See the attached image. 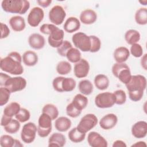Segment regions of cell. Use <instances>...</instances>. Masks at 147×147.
Listing matches in <instances>:
<instances>
[{"label": "cell", "instance_id": "6da1fadb", "mask_svg": "<svg viewBox=\"0 0 147 147\" xmlns=\"http://www.w3.org/2000/svg\"><path fill=\"white\" fill-rule=\"evenodd\" d=\"M22 58L17 52H11L7 56L1 59L0 67L2 71L12 75H21L24 68L21 64Z\"/></svg>", "mask_w": 147, "mask_h": 147}, {"label": "cell", "instance_id": "7a4b0ae2", "mask_svg": "<svg viewBox=\"0 0 147 147\" xmlns=\"http://www.w3.org/2000/svg\"><path fill=\"white\" fill-rule=\"evenodd\" d=\"M129 91V98L133 102L140 101L146 87V79L141 75H132L130 81L125 84Z\"/></svg>", "mask_w": 147, "mask_h": 147}, {"label": "cell", "instance_id": "3957f363", "mask_svg": "<svg viewBox=\"0 0 147 147\" xmlns=\"http://www.w3.org/2000/svg\"><path fill=\"white\" fill-rule=\"evenodd\" d=\"M1 7L7 13L24 14L30 7V3L26 0H3Z\"/></svg>", "mask_w": 147, "mask_h": 147}, {"label": "cell", "instance_id": "277c9868", "mask_svg": "<svg viewBox=\"0 0 147 147\" xmlns=\"http://www.w3.org/2000/svg\"><path fill=\"white\" fill-rule=\"evenodd\" d=\"M112 73L122 83L126 84L131 78L129 66L125 63H116L112 67Z\"/></svg>", "mask_w": 147, "mask_h": 147}, {"label": "cell", "instance_id": "5b68a950", "mask_svg": "<svg viewBox=\"0 0 147 147\" xmlns=\"http://www.w3.org/2000/svg\"><path fill=\"white\" fill-rule=\"evenodd\" d=\"M74 45L79 50L82 52H90L91 49V41L90 36H87L83 32L75 33L72 37Z\"/></svg>", "mask_w": 147, "mask_h": 147}, {"label": "cell", "instance_id": "8992f818", "mask_svg": "<svg viewBox=\"0 0 147 147\" xmlns=\"http://www.w3.org/2000/svg\"><path fill=\"white\" fill-rule=\"evenodd\" d=\"M52 119L47 114L42 113L38 118L37 134L42 138L47 137L52 131Z\"/></svg>", "mask_w": 147, "mask_h": 147}, {"label": "cell", "instance_id": "52a82bcc", "mask_svg": "<svg viewBox=\"0 0 147 147\" xmlns=\"http://www.w3.org/2000/svg\"><path fill=\"white\" fill-rule=\"evenodd\" d=\"M26 80L22 76H10L2 84L1 87L7 88L11 93L24 90L26 86Z\"/></svg>", "mask_w": 147, "mask_h": 147}, {"label": "cell", "instance_id": "ba28073f", "mask_svg": "<svg viewBox=\"0 0 147 147\" xmlns=\"http://www.w3.org/2000/svg\"><path fill=\"white\" fill-rule=\"evenodd\" d=\"M95 104L100 109L110 108L115 103V98L113 93L105 92L98 94L95 98Z\"/></svg>", "mask_w": 147, "mask_h": 147}, {"label": "cell", "instance_id": "9c48e42d", "mask_svg": "<svg viewBox=\"0 0 147 147\" xmlns=\"http://www.w3.org/2000/svg\"><path fill=\"white\" fill-rule=\"evenodd\" d=\"M98 122V118L95 115L87 114L81 118L76 127L81 132L86 133L93 129L97 125Z\"/></svg>", "mask_w": 147, "mask_h": 147}, {"label": "cell", "instance_id": "30bf717a", "mask_svg": "<svg viewBox=\"0 0 147 147\" xmlns=\"http://www.w3.org/2000/svg\"><path fill=\"white\" fill-rule=\"evenodd\" d=\"M37 127L35 123L28 122L25 124L21 132V138L22 141L26 144H30L34 141L36 138Z\"/></svg>", "mask_w": 147, "mask_h": 147}, {"label": "cell", "instance_id": "8fae6325", "mask_svg": "<svg viewBox=\"0 0 147 147\" xmlns=\"http://www.w3.org/2000/svg\"><path fill=\"white\" fill-rule=\"evenodd\" d=\"M66 17V12L60 5H55L49 11V19L55 25H61Z\"/></svg>", "mask_w": 147, "mask_h": 147}, {"label": "cell", "instance_id": "7c38bea8", "mask_svg": "<svg viewBox=\"0 0 147 147\" xmlns=\"http://www.w3.org/2000/svg\"><path fill=\"white\" fill-rule=\"evenodd\" d=\"M44 12L40 7H34L29 12L28 16V23L32 27L37 26L42 21Z\"/></svg>", "mask_w": 147, "mask_h": 147}, {"label": "cell", "instance_id": "4fadbf2b", "mask_svg": "<svg viewBox=\"0 0 147 147\" xmlns=\"http://www.w3.org/2000/svg\"><path fill=\"white\" fill-rule=\"evenodd\" d=\"M87 142L88 145L92 147H107L108 146L107 140L96 131H91L88 133Z\"/></svg>", "mask_w": 147, "mask_h": 147}, {"label": "cell", "instance_id": "5bb4252c", "mask_svg": "<svg viewBox=\"0 0 147 147\" xmlns=\"http://www.w3.org/2000/svg\"><path fill=\"white\" fill-rule=\"evenodd\" d=\"M90 71V64L84 59H81L78 62L75 63L74 68L75 76L78 78H83L86 77Z\"/></svg>", "mask_w": 147, "mask_h": 147}, {"label": "cell", "instance_id": "9a60e30c", "mask_svg": "<svg viewBox=\"0 0 147 147\" xmlns=\"http://www.w3.org/2000/svg\"><path fill=\"white\" fill-rule=\"evenodd\" d=\"M64 32L58 27L48 36V41L49 45L53 48H58L64 41Z\"/></svg>", "mask_w": 147, "mask_h": 147}, {"label": "cell", "instance_id": "2e32d148", "mask_svg": "<svg viewBox=\"0 0 147 147\" xmlns=\"http://www.w3.org/2000/svg\"><path fill=\"white\" fill-rule=\"evenodd\" d=\"M117 122V116L113 113H110L104 115L99 121V123L102 129L104 130H110L115 127Z\"/></svg>", "mask_w": 147, "mask_h": 147}, {"label": "cell", "instance_id": "e0dca14e", "mask_svg": "<svg viewBox=\"0 0 147 147\" xmlns=\"http://www.w3.org/2000/svg\"><path fill=\"white\" fill-rule=\"evenodd\" d=\"M131 134L136 138H143L147 134V123L144 121L136 122L131 127Z\"/></svg>", "mask_w": 147, "mask_h": 147}, {"label": "cell", "instance_id": "ac0fdd59", "mask_svg": "<svg viewBox=\"0 0 147 147\" xmlns=\"http://www.w3.org/2000/svg\"><path fill=\"white\" fill-rule=\"evenodd\" d=\"M28 43L29 46L36 50L41 49L44 48L45 40L44 36L38 33H32L28 38Z\"/></svg>", "mask_w": 147, "mask_h": 147}, {"label": "cell", "instance_id": "d6986e66", "mask_svg": "<svg viewBox=\"0 0 147 147\" xmlns=\"http://www.w3.org/2000/svg\"><path fill=\"white\" fill-rule=\"evenodd\" d=\"M79 18L83 24L91 25L96 21L97 14L92 9H86L81 12Z\"/></svg>", "mask_w": 147, "mask_h": 147}, {"label": "cell", "instance_id": "ffe728a7", "mask_svg": "<svg viewBox=\"0 0 147 147\" xmlns=\"http://www.w3.org/2000/svg\"><path fill=\"white\" fill-rule=\"evenodd\" d=\"M130 52L125 47L117 48L113 53V57L117 63H125L129 57Z\"/></svg>", "mask_w": 147, "mask_h": 147}, {"label": "cell", "instance_id": "44dd1931", "mask_svg": "<svg viewBox=\"0 0 147 147\" xmlns=\"http://www.w3.org/2000/svg\"><path fill=\"white\" fill-rule=\"evenodd\" d=\"M64 30L69 33H72L78 30L80 27V21L75 17H70L67 19L64 24Z\"/></svg>", "mask_w": 147, "mask_h": 147}, {"label": "cell", "instance_id": "7402d4cb", "mask_svg": "<svg viewBox=\"0 0 147 147\" xmlns=\"http://www.w3.org/2000/svg\"><path fill=\"white\" fill-rule=\"evenodd\" d=\"M9 22L11 29L15 32H21L24 30L26 26L24 18L20 16L11 17Z\"/></svg>", "mask_w": 147, "mask_h": 147}, {"label": "cell", "instance_id": "603a6c76", "mask_svg": "<svg viewBox=\"0 0 147 147\" xmlns=\"http://www.w3.org/2000/svg\"><path fill=\"white\" fill-rule=\"evenodd\" d=\"M66 143L65 137L61 133H54L48 140V146L63 147Z\"/></svg>", "mask_w": 147, "mask_h": 147}, {"label": "cell", "instance_id": "cb8c5ba5", "mask_svg": "<svg viewBox=\"0 0 147 147\" xmlns=\"http://www.w3.org/2000/svg\"><path fill=\"white\" fill-rule=\"evenodd\" d=\"M71 121L66 117L57 118L55 122V127L60 132L67 131L71 126Z\"/></svg>", "mask_w": 147, "mask_h": 147}, {"label": "cell", "instance_id": "d4e9b609", "mask_svg": "<svg viewBox=\"0 0 147 147\" xmlns=\"http://www.w3.org/2000/svg\"><path fill=\"white\" fill-rule=\"evenodd\" d=\"M24 64L28 67L35 65L38 62V56L36 52L32 51H26L22 56Z\"/></svg>", "mask_w": 147, "mask_h": 147}, {"label": "cell", "instance_id": "484cf974", "mask_svg": "<svg viewBox=\"0 0 147 147\" xmlns=\"http://www.w3.org/2000/svg\"><path fill=\"white\" fill-rule=\"evenodd\" d=\"M110 81L108 77L104 74H98L94 78V84L100 90L107 89L109 86Z\"/></svg>", "mask_w": 147, "mask_h": 147}, {"label": "cell", "instance_id": "4316f807", "mask_svg": "<svg viewBox=\"0 0 147 147\" xmlns=\"http://www.w3.org/2000/svg\"><path fill=\"white\" fill-rule=\"evenodd\" d=\"M68 137L71 141L74 143H79L82 142L86 137V133L79 131L77 127L72 129L68 134Z\"/></svg>", "mask_w": 147, "mask_h": 147}, {"label": "cell", "instance_id": "83f0119b", "mask_svg": "<svg viewBox=\"0 0 147 147\" xmlns=\"http://www.w3.org/2000/svg\"><path fill=\"white\" fill-rule=\"evenodd\" d=\"M20 109V105L18 103L16 102H11L5 107L3 114L8 117L12 118L19 112Z\"/></svg>", "mask_w": 147, "mask_h": 147}, {"label": "cell", "instance_id": "f1b7e54d", "mask_svg": "<svg viewBox=\"0 0 147 147\" xmlns=\"http://www.w3.org/2000/svg\"><path fill=\"white\" fill-rule=\"evenodd\" d=\"M124 37L126 42L131 45L137 43L140 40L141 36L138 31L135 29H129L126 32Z\"/></svg>", "mask_w": 147, "mask_h": 147}, {"label": "cell", "instance_id": "f546056e", "mask_svg": "<svg viewBox=\"0 0 147 147\" xmlns=\"http://www.w3.org/2000/svg\"><path fill=\"white\" fill-rule=\"evenodd\" d=\"M78 88L79 91L84 95H89L93 91V85L92 83L87 79H84L79 82Z\"/></svg>", "mask_w": 147, "mask_h": 147}, {"label": "cell", "instance_id": "4dcf8cb0", "mask_svg": "<svg viewBox=\"0 0 147 147\" xmlns=\"http://www.w3.org/2000/svg\"><path fill=\"white\" fill-rule=\"evenodd\" d=\"M72 103L78 109L82 111L88 105V98L82 94H78L73 98Z\"/></svg>", "mask_w": 147, "mask_h": 147}, {"label": "cell", "instance_id": "1f68e13d", "mask_svg": "<svg viewBox=\"0 0 147 147\" xmlns=\"http://www.w3.org/2000/svg\"><path fill=\"white\" fill-rule=\"evenodd\" d=\"M135 21L137 24L144 25L147 24V9L141 7L138 9L135 13Z\"/></svg>", "mask_w": 147, "mask_h": 147}, {"label": "cell", "instance_id": "d6a6232c", "mask_svg": "<svg viewBox=\"0 0 147 147\" xmlns=\"http://www.w3.org/2000/svg\"><path fill=\"white\" fill-rule=\"evenodd\" d=\"M42 113L48 114L52 121L56 119L59 115L58 109L55 105L51 103L44 105L42 109Z\"/></svg>", "mask_w": 147, "mask_h": 147}, {"label": "cell", "instance_id": "836d02e7", "mask_svg": "<svg viewBox=\"0 0 147 147\" xmlns=\"http://www.w3.org/2000/svg\"><path fill=\"white\" fill-rule=\"evenodd\" d=\"M65 57L69 61L72 63H76L82 59L80 51L78 48L73 47L68 51Z\"/></svg>", "mask_w": 147, "mask_h": 147}, {"label": "cell", "instance_id": "e575fe53", "mask_svg": "<svg viewBox=\"0 0 147 147\" xmlns=\"http://www.w3.org/2000/svg\"><path fill=\"white\" fill-rule=\"evenodd\" d=\"M76 85V81L72 78L64 77L61 83L63 92H71L73 91Z\"/></svg>", "mask_w": 147, "mask_h": 147}, {"label": "cell", "instance_id": "d590c367", "mask_svg": "<svg viewBox=\"0 0 147 147\" xmlns=\"http://www.w3.org/2000/svg\"><path fill=\"white\" fill-rule=\"evenodd\" d=\"M72 69L71 64L66 61H61L58 63L56 66L57 72L61 75H65L69 74Z\"/></svg>", "mask_w": 147, "mask_h": 147}, {"label": "cell", "instance_id": "8d00e7d4", "mask_svg": "<svg viewBox=\"0 0 147 147\" xmlns=\"http://www.w3.org/2000/svg\"><path fill=\"white\" fill-rule=\"evenodd\" d=\"M20 122L17 119H12L5 126L4 130L6 132L9 134H15L18 131L20 128Z\"/></svg>", "mask_w": 147, "mask_h": 147}, {"label": "cell", "instance_id": "74e56055", "mask_svg": "<svg viewBox=\"0 0 147 147\" xmlns=\"http://www.w3.org/2000/svg\"><path fill=\"white\" fill-rule=\"evenodd\" d=\"M16 139L7 134L2 135L0 138V145L2 147H15Z\"/></svg>", "mask_w": 147, "mask_h": 147}, {"label": "cell", "instance_id": "f35d334b", "mask_svg": "<svg viewBox=\"0 0 147 147\" xmlns=\"http://www.w3.org/2000/svg\"><path fill=\"white\" fill-rule=\"evenodd\" d=\"M16 119L20 122L24 123L28 121L30 117V114L29 110L25 108H21L19 112L15 115Z\"/></svg>", "mask_w": 147, "mask_h": 147}, {"label": "cell", "instance_id": "ab89813d", "mask_svg": "<svg viewBox=\"0 0 147 147\" xmlns=\"http://www.w3.org/2000/svg\"><path fill=\"white\" fill-rule=\"evenodd\" d=\"M82 113V110L78 109L74 104L71 102L66 107V113L67 115L71 118H76L79 117Z\"/></svg>", "mask_w": 147, "mask_h": 147}, {"label": "cell", "instance_id": "60d3db41", "mask_svg": "<svg viewBox=\"0 0 147 147\" xmlns=\"http://www.w3.org/2000/svg\"><path fill=\"white\" fill-rule=\"evenodd\" d=\"M10 91L4 87H1L0 88V106H2L6 105L9 99L10 96Z\"/></svg>", "mask_w": 147, "mask_h": 147}, {"label": "cell", "instance_id": "b9f144b4", "mask_svg": "<svg viewBox=\"0 0 147 147\" xmlns=\"http://www.w3.org/2000/svg\"><path fill=\"white\" fill-rule=\"evenodd\" d=\"M115 98V104L123 105L126 100V94L122 90H117L113 92Z\"/></svg>", "mask_w": 147, "mask_h": 147}, {"label": "cell", "instance_id": "7bdbcfd3", "mask_svg": "<svg viewBox=\"0 0 147 147\" xmlns=\"http://www.w3.org/2000/svg\"><path fill=\"white\" fill-rule=\"evenodd\" d=\"M72 47L71 43L68 40H64L63 43L57 48V53L63 57L66 56V53L69 49Z\"/></svg>", "mask_w": 147, "mask_h": 147}, {"label": "cell", "instance_id": "ee69618b", "mask_svg": "<svg viewBox=\"0 0 147 147\" xmlns=\"http://www.w3.org/2000/svg\"><path fill=\"white\" fill-rule=\"evenodd\" d=\"M90 37L91 41V49L90 52L92 53L98 52L101 47V41L100 39L97 36L94 35H91Z\"/></svg>", "mask_w": 147, "mask_h": 147}, {"label": "cell", "instance_id": "f6af8a7d", "mask_svg": "<svg viewBox=\"0 0 147 147\" xmlns=\"http://www.w3.org/2000/svg\"><path fill=\"white\" fill-rule=\"evenodd\" d=\"M129 52L135 57H140L143 55V49L141 45L138 43L131 45Z\"/></svg>", "mask_w": 147, "mask_h": 147}, {"label": "cell", "instance_id": "bcb514c9", "mask_svg": "<svg viewBox=\"0 0 147 147\" xmlns=\"http://www.w3.org/2000/svg\"><path fill=\"white\" fill-rule=\"evenodd\" d=\"M57 27L54 24H44L40 28V31L45 34H50Z\"/></svg>", "mask_w": 147, "mask_h": 147}, {"label": "cell", "instance_id": "7dc6e473", "mask_svg": "<svg viewBox=\"0 0 147 147\" xmlns=\"http://www.w3.org/2000/svg\"><path fill=\"white\" fill-rule=\"evenodd\" d=\"M64 77L63 76H57L55 78L52 82V86L53 89L59 92H63L61 88V83Z\"/></svg>", "mask_w": 147, "mask_h": 147}, {"label": "cell", "instance_id": "c3c4849f", "mask_svg": "<svg viewBox=\"0 0 147 147\" xmlns=\"http://www.w3.org/2000/svg\"><path fill=\"white\" fill-rule=\"evenodd\" d=\"M1 39H3L6 38L10 34V29L7 25L3 22L1 23Z\"/></svg>", "mask_w": 147, "mask_h": 147}, {"label": "cell", "instance_id": "681fc988", "mask_svg": "<svg viewBox=\"0 0 147 147\" xmlns=\"http://www.w3.org/2000/svg\"><path fill=\"white\" fill-rule=\"evenodd\" d=\"M37 3L42 7H48L52 3L51 0H39L37 1Z\"/></svg>", "mask_w": 147, "mask_h": 147}, {"label": "cell", "instance_id": "f907efd6", "mask_svg": "<svg viewBox=\"0 0 147 147\" xmlns=\"http://www.w3.org/2000/svg\"><path fill=\"white\" fill-rule=\"evenodd\" d=\"M12 119V118H10L8 117L5 115L3 114L2 118H1V125L2 126H5V125H6Z\"/></svg>", "mask_w": 147, "mask_h": 147}, {"label": "cell", "instance_id": "816d5d0a", "mask_svg": "<svg viewBox=\"0 0 147 147\" xmlns=\"http://www.w3.org/2000/svg\"><path fill=\"white\" fill-rule=\"evenodd\" d=\"M113 147H126L127 145L125 142L122 140H116L115 141L112 145Z\"/></svg>", "mask_w": 147, "mask_h": 147}, {"label": "cell", "instance_id": "f5cc1de1", "mask_svg": "<svg viewBox=\"0 0 147 147\" xmlns=\"http://www.w3.org/2000/svg\"><path fill=\"white\" fill-rule=\"evenodd\" d=\"M10 77L9 75L4 74L3 72L0 73V85L1 87L2 86V84L5 83V82Z\"/></svg>", "mask_w": 147, "mask_h": 147}, {"label": "cell", "instance_id": "db71d44e", "mask_svg": "<svg viewBox=\"0 0 147 147\" xmlns=\"http://www.w3.org/2000/svg\"><path fill=\"white\" fill-rule=\"evenodd\" d=\"M146 54H145L142 56L141 59V64L142 67L145 69L146 70L147 69V63H146Z\"/></svg>", "mask_w": 147, "mask_h": 147}, {"label": "cell", "instance_id": "11a10c76", "mask_svg": "<svg viewBox=\"0 0 147 147\" xmlns=\"http://www.w3.org/2000/svg\"><path fill=\"white\" fill-rule=\"evenodd\" d=\"M131 146H137V147H146V144L145 142L144 141H139V142H137L136 143L133 144L131 145Z\"/></svg>", "mask_w": 147, "mask_h": 147}]
</instances>
